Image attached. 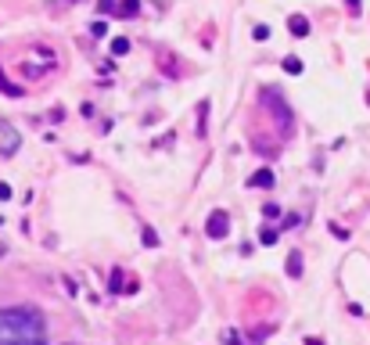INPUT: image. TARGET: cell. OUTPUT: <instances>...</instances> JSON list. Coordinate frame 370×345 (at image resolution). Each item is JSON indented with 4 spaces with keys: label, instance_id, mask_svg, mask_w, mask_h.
<instances>
[{
    "label": "cell",
    "instance_id": "1",
    "mask_svg": "<svg viewBox=\"0 0 370 345\" xmlns=\"http://www.w3.org/2000/svg\"><path fill=\"white\" fill-rule=\"evenodd\" d=\"M0 345H47V320L36 305L0 310Z\"/></svg>",
    "mask_w": 370,
    "mask_h": 345
},
{
    "label": "cell",
    "instance_id": "2",
    "mask_svg": "<svg viewBox=\"0 0 370 345\" xmlns=\"http://www.w3.org/2000/svg\"><path fill=\"white\" fill-rule=\"evenodd\" d=\"M227 230H230L227 212H223V209H212V212H209V219H205V234H209L212 241H219V238H227Z\"/></svg>",
    "mask_w": 370,
    "mask_h": 345
},
{
    "label": "cell",
    "instance_id": "3",
    "mask_svg": "<svg viewBox=\"0 0 370 345\" xmlns=\"http://www.w3.org/2000/svg\"><path fill=\"white\" fill-rule=\"evenodd\" d=\"M263 104H270V108L277 111V123H280L284 130H291V108L284 104V97H277L273 90H263Z\"/></svg>",
    "mask_w": 370,
    "mask_h": 345
},
{
    "label": "cell",
    "instance_id": "4",
    "mask_svg": "<svg viewBox=\"0 0 370 345\" xmlns=\"http://www.w3.org/2000/svg\"><path fill=\"white\" fill-rule=\"evenodd\" d=\"M18 144H22L18 130H15V126H8L4 119H0V155H15Z\"/></svg>",
    "mask_w": 370,
    "mask_h": 345
},
{
    "label": "cell",
    "instance_id": "5",
    "mask_svg": "<svg viewBox=\"0 0 370 345\" xmlns=\"http://www.w3.org/2000/svg\"><path fill=\"white\" fill-rule=\"evenodd\" d=\"M287 25H291L295 36H306V32H309V18H306V15H291V22H287Z\"/></svg>",
    "mask_w": 370,
    "mask_h": 345
},
{
    "label": "cell",
    "instance_id": "6",
    "mask_svg": "<svg viewBox=\"0 0 370 345\" xmlns=\"http://www.w3.org/2000/svg\"><path fill=\"white\" fill-rule=\"evenodd\" d=\"M287 274H291V277H302V252H291V255H287Z\"/></svg>",
    "mask_w": 370,
    "mask_h": 345
},
{
    "label": "cell",
    "instance_id": "7",
    "mask_svg": "<svg viewBox=\"0 0 370 345\" xmlns=\"http://www.w3.org/2000/svg\"><path fill=\"white\" fill-rule=\"evenodd\" d=\"M248 183H252V187H273V173H270V169H259Z\"/></svg>",
    "mask_w": 370,
    "mask_h": 345
},
{
    "label": "cell",
    "instance_id": "8",
    "mask_svg": "<svg viewBox=\"0 0 370 345\" xmlns=\"http://www.w3.org/2000/svg\"><path fill=\"white\" fill-rule=\"evenodd\" d=\"M115 11H119L122 18H130V15H137V11H140V0H126V4H119Z\"/></svg>",
    "mask_w": 370,
    "mask_h": 345
},
{
    "label": "cell",
    "instance_id": "9",
    "mask_svg": "<svg viewBox=\"0 0 370 345\" xmlns=\"http://www.w3.org/2000/svg\"><path fill=\"white\" fill-rule=\"evenodd\" d=\"M0 90L11 94V97H22V87H15V83H8V80H4V68H0Z\"/></svg>",
    "mask_w": 370,
    "mask_h": 345
},
{
    "label": "cell",
    "instance_id": "10",
    "mask_svg": "<svg viewBox=\"0 0 370 345\" xmlns=\"http://www.w3.org/2000/svg\"><path fill=\"white\" fill-rule=\"evenodd\" d=\"M259 238H263V245H277L280 234H277V226H263V234H259Z\"/></svg>",
    "mask_w": 370,
    "mask_h": 345
},
{
    "label": "cell",
    "instance_id": "11",
    "mask_svg": "<svg viewBox=\"0 0 370 345\" xmlns=\"http://www.w3.org/2000/svg\"><path fill=\"white\" fill-rule=\"evenodd\" d=\"M126 51H130V40H122V36L112 40V54H126Z\"/></svg>",
    "mask_w": 370,
    "mask_h": 345
},
{
    "label": "cell",
    "instance_id": "12",
    "mask_svg": "<svg viewBox=\"0 0 370 345\" xmlns=\"http://www.w3.org/2000/svg\"><path fill=\"white\" fill-rule=\"evenodd\" d=\"M115 8H119L115 0H97V11H101V15H115Z\"/></svg>",
    "mask_w": 370,
    "mask_h": 345
},
{
    "label": "cell",
    "instance_id": "13",
    "mask_svg": "<svg viewBox=\"0 0 370 345\" xmlns=\"http://www.w3.org/2000/svg\"><path fill=\"white\" fill-rule=\"evenodd\" d=\"M223 341H227V345H241V334H237L234 327H227V331H223Z\"/></svg>",
    "mask_w": 370,
    "mask_h": 345
},
{
    "label": "cell",
    "instance_id": "14",
    "mask_svg": "<svg viewBox=\"0 0 370 345\" xmlns=\"http://www.w3.org/2000/svg\"><path fill=\"white\" fill-rule=\"evenodd\" d=\"M284 68L291 72V75H299V72H302V61H299V58H287V61H284Z\"/></svg>",
    "mask_w": 370,
    "mask_h": 345
},
{
    "label": "cell",
    "instance_id": "15",
    "mask_svg": "<svg viewBox=\"0 0 370 345\" xmlns=\"http://www.w3.org/2000/svg\"><path fill=\"white\" fill-rule=\"evenodd\" d=\"M112 291H122V270H119V266L112 270Z\"/></svg>",
    "mask_w": 370,
    "mask_h": 345
},
{
    "label": "cell",
    "instance_id": "16",
    "mask_svg": "<svg viewBox=\"0 0 370 345\" xmlns=\"http://www.w3.org/2000/svg\"><path fill=\"white\" fill-rule=\"evenodd\" d=\"M331 234H335V238H342V241H345V238H349V230H345V226H338V223H331Z\"/></svg>",
    "mask_w": 370,
    "mask_h": 345
},
{
    "label": "cell",
    "instance_id": "17",
    "mask_svg": "<svg viewBox=\"0 0 370 345\" xmlns=\"http://www.w3.org/2000/svg\"><path fill=\"white\" fill-rule=\"evenodd\" d=\"M263 212H266V216H270V219H277V216H280V205H273V202H270V205H266V209H263Z\"/></svg>",
    "mask_w": 370,
    "mask_h": 345
},
{
    "label": "cell",
    "instance_id": "18",
    "mask_svg": "<svg viewBox=\"0 0 370 345\" xmlns=\"http://www.w3.org/2000/svg\"><path fill=\"white\" fill-rule=\"evenodd\" d=\"M90 32H94V36H104L108 29H104V22H94V25H90Z\"/></svg>",
    "mask_w": 370,
    "mask_h": 345
},
{
    "label": "cell",
    "instance_id": "19",
    "mask_svg": "<svg viewBox=\"0 0 370 345\" xmlns=\"http://www.w3.org/2000/svg\"><path fill=\"white\" fill-rule=\"evenodd\" d=\"M8 198H11V187H8V183H0V202H8Z\"/></svg>",
    "mask_w": 370,
    "mask_h": 345
},
{
    "label": "cell",
    "instance_id": "20",
    "mask_svg": "<svg viewBox=\"0 0 370 345\" xmlns=\"http://www.w3.org/2000/svg\"><path fill=\"white\" fill-rule=\"evenodd\" d=\"M349 11H359V0H349Z\"/></svg>",
    "mask_w": 370,
    "mask_h": 345
},
{
    "label": "cell",
    "instance_id": "21",
    "mask_svg": "<svg viewBox=\"0 0 370 345\" xmlns=\"http://www.w3.org/2000/svg\"><path fill=\"white\" fill-rule=\"evenodd\" d=\"M306 345H323V341L320 338H306Z\"/></svg>",
    "mask_w": 370,
    "mask_h": 345
},
{
    "label": "cell",
    "instance_id": "22",
    "mask_svg": "<svg viewBox=\"0 0 370 345\" xmlns=\"http://www.w3.org/2000/svg\"><path fill=\"white\" fill-rule=\"evenodd\" d=\"M4 255H8V245H4V241H0V259H4Z\"/></svg>",
    "mask_w": 370,
    "mask_h": 345
},
{
    "label": "cell",
    "instance_id": "23",
    "mask_svg": "<svg viewBox=\"0 0 370 345\" xmlns=\"http://www.w3.org/2000/svg\"><path fill=\"white\" fill-rule=\"evenodd\" d=\"M0 223H4V219H0Z\"/></svg>",
    "mask_w": 370,
    "mask_h": 345
}]
</instances>
